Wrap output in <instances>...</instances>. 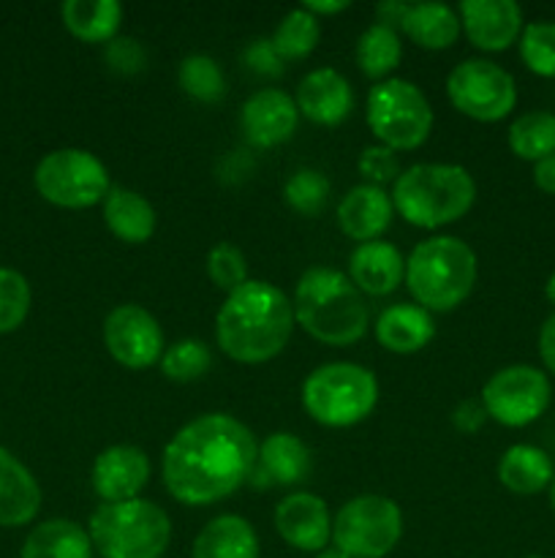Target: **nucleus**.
Returning a JSON list of instances; mask_svg holds the SVG:
<instances>
[{
  "label": "nucleus",
  "mask_w": 555,
  "mask_h": 558,
  "mask_svg": "<svg viewBox=\"0 0 555 558\" xmlns=\"http://www.w3.org/2000/svg\"><path fill=\"white\" fill-rule=\"evenodd\" d=\"M435 336L433 314L417 303H397L375 319V341L392 354H417Z\"/></svg>",
  "instance_id": "5701e85b"
},
{
  "label": "nucleus",
  "mask_w": 555,
  "mask_h": 558,
  "mask_svg": "<svg viewBox=\"0 0 555 558\" xmlns=\"http://www.w3.org/2000/svg\"><path fill=\"white\" fill-rule=\"evenodd\" d=\"M397 31L422 49H449L460 38V16L446 3H406Z\"/></svg>",
  "instance_id": "a878e982"
},
{
  "label": "nucleus",
  "mask_w": 555,
  "mask_h": 558,
  "mask_svg": "<svg viewBox=\"0 0 555 558\" xmlns=\"http://www.w3.org/2000/svg\"><path fill=\"white\" fill-rule=\"evenodd\" d=\"M310 472V450L303 439L288 430L270 434L259 445V458L250 474V483L267 488V485H297Z\"/></svg>",
  "instance_id": "412c9836"
},
{
  "label": "nucleus",
  "mask_w": 555,
  "mask_h": 558,
  "mask_svg": "<svg viewBox=\"0 0 555 558\" xmlns=\"http://www.w3.org/2000/svg\"><path fill=\"white\" fill-rule=\"evenodd\" d=\"M103 347L112 354L114 363L131 371L161 363L163 352H166L158 319L136 303H125L109 311L103 319Z\"/></svg>",
  "instance_id": "ddd939ff"
},
{
  "label": "nucleus",
  "mask_w": 555,
  "mask_h": 558,
  "mask_svg": "<svg viewBox=\"0 0 555 558\" xmlns=\"http://www.w3.org/2000/svg\"><path fill=\"white\" fill-rule=\"evenodd\" d=\"M294 319L310 338L326 347H351L368 332L365 294L332 267H310L294 287Z\"/></svg>",
  "instance_id": "7ed1b4c3"
},
{
  "label": "nucleus",
  "mask_w": 555,
  "mask_h": 558,
  "mask_svg": "<svg viewBox=\"0 0 555 558\" xmlns=\"http://www.w3.org/2000/svg\"><path fill=\"white\" fill-rule=\"evenodd\" d=\"M528 558H539V556H528Z\"/></svg>",
  "instance_id": "8fccbe9b"
},
{
  "label": "nucleus",
  "mask_w": 555,
  "mask_h": 558,
  "mask_svg": "<svg viewBox=\"0 0 555 558\" xmlns=\"http://www.w3.org/2000/svg\"><path fill=\"white\" fill-rule=\"evenodd\" d=\"M190 558H259V537L243 515H218L194 539Z\"/></svg>",
  "instance_id": "b1692460"
},
{
  "label": "nucleus",
  "mask_w": 555,
  "mask_h": 558,
  "mask_svg": "<svg viewBox=\"0 0 555 558\" xmlns=\"http://www.w3.org/2000/svg\"><path fill=\"white\" fill-rule=\"evenodd\" d=\"M479 278L477 251L460 238L422 240L406 259V287L414 303L430 314H446L471 298Z\"/></svg>",
  "instance_id": "20e7f679"
},
{
  "label": "nucleus",
  "mask_w": 555,
  "mask_h": 558,
  "mask_svg": "<svg viewBox=\"0 0 555 558\" xmlns=\"http://www.w3.org/2000/svg\"><path fill=\"white\" fill-rule=\"evenodd\" d=\"M212 365V352L199 338H183L172 343L161 357V371L172 381H194L205 376Z\"/></svg>",
  "instance_id": "c9c22d12"
},
{
  "label": "nucleus",
  "mask_w": 555,
  "mask_h": 558,
  "mask_svg": "<svg viewBox=\"0 0 555 558\" xmlns=\"http://www.w3.org/2000/svg\"><path fill=\"white\" fill-rule=\"evenodd\" d=\"M365 118L379 145L390 150H417L433 131V109L414 82L390 76L375 82L365 101Z\"/></svg>",
  "instance_id": "6e6552de"
},
{
  "label": "nucleus",
  "mask_w": 555,
  "mask_h": 558,
  "mask_svg": "<svg viewBox=\"0 0 555 558\" xmlns=\"http://www.w3.org/2000/svg\"><path fill=\"white\" fill-rule=\"evenodd\" d=\"M207 276L223 292H234V289L243 287L248 281V262L245 254L234 243H218L212 245L210 254H207Z\"/></svg>",
  "instance_id": "4c0bfd02"
},
{
  "label": "nucleus",
  "mask_w": 555,
  "mask_h": 558,
  "mask_svg": "<svg viewBox=\"0 0 555 558\" xmlns=\"http://www.w3.org/2000/svg\"><path fill=\"white\" fill-rule=\"evenodd\" d=\"M457 16L468 41L482 52H504L526 27L522 9L515 0H462Z\"/></svg>",
  "instance_id": "f3484780"
},
{
  "label": "nucleus",
  "mask_w": 555,
  "mask_h": 558,
  "mask_svg": "<svg viewBox=\"0 0 555 558\" xmlns=\"http://www.w3.org/2000/svg\"><path fill=\"white\" fill-rule=\"evenodd\" d=\"M313 558H348V556H343L337 548H324L321 554H316Z\"/></svg>",
  "instance_id": "de8ad7c7"
},
{
  "label": "nucleus",
  "mask_w": 555,
  "mask_h": 558,
  "mask_svg": "<svg viewBox=\"0 0 555 558\" xmlns=\"http://www.w3.org/2000/svg\"><path fill=\"white\" fill-rule=\"evenodd\" d=\"M484 423H488V412H484L482 401H473V398L460 401L455 407V412H452V425L460 434H477Z\"/></svg>",
  "instance_id": "79ce46f5"
},
{
  "label": "nucleus",
  "mask_w": 555,
  "mask_h": 558,
  "mask_svg": "<svg viewBox=\"0 0 555 558\" xmlns=\"http://www.w3.org/2000/svg\"><path fill=\"white\" fill-rule=\"evenodd\" d=\"M392 213H395V205L384 189L359 183L337 205V227L343 229L346 238L357 240L359 245L373 243L390 229Z\"/></svg>",
  "instance_id": "aec40b11"
},
{
  "label": "nucleus",
  "mask_w": 555,
  "mask_h": 558,
  "mask_svg": "<svg viewBox=\"0 0 555 558\" xmlns=\"http://www.w3.org/2000/svg\"><path fill=\"white\" fill-rule=\"evenodd\" d=\"M555 480L553 458L533 445H511L498 461V483L515 496H536Z\"/></svg>",
  "instance_id": "393cba45"
},
{
  "label": "nucleus",
  "mask_w": 555,
  "mask_h": 558,
  "mask_svg": "<svg viewBox=\"0 0 555 558\" xmlns=\"http://www.w3.org/2000/svg\"><path fill=\"white\" fill-rule=\"evenodd\" d=\"M390 196L411 227L439 229L468 216L477 202V183L460 163H414L403 169Z\"/></svg>",
  "instance_id": "39448f33"
},
{
  "label": "nucleus",
  "mask_w": 555,
  "mask_h": 558,
  "mask_svg": "<svg viewBox=\"0 0 555 558\" xmlns=\"http://www.w3.org/2000/svg\"><path fill=\"white\" fill-rule=\"evenodd\" d=\"M41 510V488L30 469L0 447V526L20 529Z\"/></svg>",
  "instance_id": "4be33fe9"
},
{
  "label": "nucleus",
  "mask_w": 555,
  "mask_h": 558,
  "mask_svg": "<svg viewBox=\"0 0 555 558\" xmlns=\"http://www.w3.org/2000/svg\"><path fill=\"white\" fill-rule=\"evenodd\" d=\"M303 9L310 11L313 16H330V14H341V11H346L348 0H308Z\"/></svg>",
  "instance_id": "a18cd8bd"
},
{
  "label": "nucleus",
  "mask_w": 555,
  "mask_h": 558,
  "mask_svg": "<svg viewBox=\"0 0 555 558\" xmlns=\"http://www.w3.org/2000/svg\"><path fill=\"white\" fill-rule=\"evenodd\" d=\"M517 47H520V58L531 74L555 80V22H528L517 38Z\"/></svg>",
  "instance_id": "72a5a7b5"
},
{
  "label": "nucleus",
  "mask_w": 555,
  "mask_h": 558,
  "mask_svg": "<svg viewBox=\"0 0 555 558\" xmlns=\"http://www.w3.org/2000/svg\"><path fill=\"white\" fill-rule=\"evenodd\" d=\"M539 357L544 368L555 376V314H550L539 330Z\"/></svg>",
  "instance_id": "37998d69"
},
{
  "label": "nucleus",
  "mask_w": 555,
  "mask_h": 558,
  "mask_svg": "<svg viewBox=\"0 0 555 558\" xmlns=\"http://www.w3.org/2000/svg\"><path fill=\"white\" fill-rule=\"evenodd\" d=\"M103 221L109 232L128 245H141L156 232V210L139 191L120 189L112 185V191L103 199Z\"/></svg>",
  "instance_id": "bb28decb"
},
{
  "label": "nucleus",
  "mask_w": 555,
  "mask_h": 558,
  "mask_svg": "<svg viewBox=\"0 0 555 558\" xmlns=\"http://www.w3.org/2000/svg\"><path fill=\"white\" fill-rule=\"evenodd\" d=\"M533 183L547 196H555V153L533 163Z\"/></svg>",
  "instance_id": "c03bdc74"
},
{
  "label": "nucleus",
  "mask_w": 555,
  "mask_h": 558,
  "mask_svg": "<svg viewBox=\"0 0 555 558\" xmlns=\"http://www.w3.org/2000/svg\"><path fill=\"white\" fill-rule=\"evenodd\" d=\"M36 191L54 207L65 210H85V207L103 205L112 191L109 169L98 156L82 147H63L52 150L38 161L33 174Z\"/></svg>",
  "instance_id": "9d476101"
},
{
  "label": "nucleus",
  "mask_w": 555,
  "mask_h": 558,
  "mask_svg": "<svg viewBox=\"0 0 555 558\" xmlns=\"http://www.w3.org/2000/svg\"><path fill=\"white\" fill-rule=\"evenodd\" d=\"M403 60V41L400 33L392 27L373 22L357 41V65L365 76L375 82L390 80L392 71Z\"/></svg>",
  "instance_id": "7c9ffc66"
},
{
  "label": "nucleus",
  "mask_w": 555,
  "mask_h": 558,
  "mask_svg": "<svg viewBox=\"0 0 555 558\" xmlns=\"http://www.w3.org/2000/svg\"><path fill=\"white\" fill-rule=\"evenodd\" d=\"M87 534L101 558H163L172 543V521L156 501L131 499L98 507Z\"/></svg>",
  "instance_id": "423d86ee"
},
{
  "label": "nucleus",
  "mask_w": 555,
  "mask_h": 558,
  "mask_svg": "<svg viewBox=\"0 0 555 558\" xmlns=\"http://www.w3.org/2000/svg\"><path fill=\"white\" fill-rule=\"evenodd\" d=\"M283 199L294 213L305 218H313L324 210L326 199H330V180L321 174L319 169H297L292 178L283 185Z\"/></svg>",
  "instance_id": "f704fd0d"
},
{
  "label": "nucleus",
  "mask_w": 555,
  "mask_h": 558,
  "mask_svg": "<svg viewBox=\"0 0 555 558\" xmlns=\"http://www.w3.org/2000/svg\"><path fill=\"white\" fill-rule=\"evenodd\" d=\"M297 123V101L286 90H278V87L256 90L254 96H248V101L243 104V112H239L245 140H248V145L261 147V150L292 140Z\"/></svg>",
  "instance_id": "dca6fc26"
},
{
  "label": "nucleus",
  "mask_w": 555,
  "mask_h": 558,
  "mask_svg": "<svg viewBox=\"0 0 555 558\" xmlns=\"http://www.w3.org/2000/svg\"><path fill=\"white\" fill-rule=\"evenodd\" d=\"M90 480L101 505L141 499V490L150 483V458L134 445L107 447L98 452Z\"/></svg>",
  "instance_id": "4468645a"
},
{
  "label": "nucleus",
  "mask_w": 555,
  "mask_h": 558,
  "mask_svg": "<svg viewBox=\"0 0 555 558\" xmlns=\"http://www.w3.org/2000/svg\"><path fill=\"white\" fill-rule=\"evenodd\" d=\"M294 325L292 300L270 281L248 278L218 308L215 341L234 363L261 365L286 349Z\"/></svg>",
  "instance_id": "f03ea898"
},
{
  "label": "nucleus",
  "mask_w": 555,
  "mask_h": 558,
  "mask_svg": "<svg viewBox=\"0 0 555 558\" xmlns=\"http://www.w3.org/2000/svg\"><path fill=\"white\" fill-rule=\"evenodd\" d=\"M400 537L403 512L390 496H354L332 518V545L348 558H384Z\"/></svg>",
  "instance_id": "1a4fd4ad"
},
{
  "label": "nucleus",
  "mask_w": 555,
  "mask_h": 558,
  "mask_svg": "<svg viewBox=\"0 0 555 558\" xmlns=\"http://www.w3.org/2000/svg\"><path fill=\"white\" fill-rule=\"evenodd\" d=\"M297 109L316 125H341L354 109V90L335 69H313L297 87Z\"/></svg>",
  "instance_id": "a211bd4d"
},
{
  "label": "nucleus",
  "mask_w": 555,
  "mask_h": 558,
  "mask_svg": "<svg viewBox=\"0 0 555 558\" xmlns=\"http://www.w3.org/2000/svg\"><path fill=\"white\" fill-rule=\"evenodd\" d=\"M348 278L370 298H386L406 281V256L386 240L362 243L348 256Z\"/></svg>",
  "instance_id": "6ab92c4d"
},
{
  "label": "nucleus",
  "mask_w": 555,
  "mask_h": 558,
  "mask_svg": "<svg viewBox=\"0 0 555 558\" xmlns=\"http://www.w3.org/2000/svg\"><path fill=\"white\" fill-rule=\"evenodd\" d=\"M357 169L365 178V183L379 185V189H384L386 183H395L403 172L400 161H397V153L384 145L365 147V150L359 153Z\"/></svg>",
  "instance_id": "58836bf2"
},
{
  "label": "nucleus",
  "mask_w": 555,
  "mask_h": 558,
  "mask_svg": "<svg viewBox=\"0 0 555 558\" xmlns=\"http://www.w3.org/2000/svg\"><path fill=\"white\" fill-rule=\"evenodd\" d=\"M259 458L256 436L223 412L201 414L163 447V485L185 507H210L229 499L250 480Z\"/></svg>",
  "instance_id": "f257e3e1"
},
{
  "label": "nucleus",
  "mask_w": 555,
  "mask_h": 558,
  "mask_svg": "<svg viewBox=\"0 0 555 558\" xmlns=\"http://www.w3.org/2000/svg\"><path fill=\"white\" fill-rule=\"evenodd\" d=\"M446 96L452 107L466 118L479 123H498L517 107V82L493 60L471 58L449 71Z\"/></svg>",
  "instance_id": "9b49d317"
},
{
  "label": "nucleus",
  "mask_w": 555,
  "mask_h": 558,
  "mask_svg": "<svg viewBox=\"0 0 555 558\" xmlns=\"http://www.w3.org/2000/svg\"><path fill=\"white\" fill-rule=\"evenodd\" d=\"M20 558H92L90 534L69 518H52L27 534Z\"/></svg>",
  "instance_id": "cd10ccee"
},
{
  "label": "nucleus",
  "mask_w": 555,
  "mask_h": 558,
  "mask_svg": "<svg viewBox=\"0 0 555 558\" xmlns=\"http://www.w3.org/2000/svg\"><path fill=\"white\" fill-rule=\"evenodd\" d=\"M245 65L259 76H281L283 74V58L278 54L272 38H256L245 47L243 52Z\"/></svg>",
  "instance_id": "a19ab883"
},
{
  "label": "nucleus",
  "mask_w": 555,
  "mask_h": 558,
  "mask_svg": "<svg viewBox=\"0 0 555 558\" xmlns=\"http://www.w3.org/2000/svg\"><path fill=\"white\" fill-rule=\"evenodd\" d=\"M177 82L185 96L201 104H218L226 96V74L210 54H188L180 63Z\"/></svg>",
  "instance_id": "473e14b6"
},
{
  "label": "nucleus",
  "mask_w": 555,
  "mask_h": 558,
  "mask_svg": "<svg viewBox=\"0 0 555 558\" xmlns=\"http://www.w3.org/2000/svg\"><path fill=\"white\" fill-rule=\"evenodd\" d=\"M506 145L520 161H542L555 153V112L547 109H531L511 120L506 131Z\"/></svg>",
  "instance_id": "c756f323"
},
{
  "label": "nucleus",
  "mask_w": 555,
  "mask_h": 558,
  "mask_svg": "<svg viewBox=\"0 0 555 558\" xmlns=\"http://www.w3.org/2000/svg\"><path fill=\"white\" fill-rule=\"evenodd\" d=\"M107 63L109 69L118 71V74H139L147 63V52L136 38L118 36L107 44Z\"/></svg>",
  "instance_id": "ea45409f"
},
{
  "label": "nucleus",
  "mask_w": 555,
  "mask_h": 558,
  "mask_svg": "<svg viewBox=\"0 0 555 558\" xmlns=\"http://www.w3.org/2000/svg\"><path fill=\"white\" fill-rule=\"evenodd\" d=\"M544 298H547L550 305H553V308H555V270L550 272L547 283H544Z\"/></svg>",
  "instance_id": "49530a36"
},
{
  "label": "nucleus",
  "mask_w": 555,
  "mask_h": 558,
  "mask_svg": "<svg viewBox=\"0 0 555 558\" xmlns=\"http://www.w3.org/2000/svg\"><path fill=\"white\" fill-rule=\"evenodd\" d=\"M321 38V22L319 16H313L310 11H305L303 5L294 11H288L281 20V25L272 33V44H275L278 54L286 60H303L319 47Z\"/></svg>",
  "instance_id": "2f4dec72"
},
{
  "label": "nucleus",
  "mask_w": 555,
  "mask_h": 558,
  "mask_svg": "<svg viewBox=\"0 0 555 558\" xmlns=\"http://www.w3.org/2000/svg\"><path fill=\"white\" fill-rule=\"evenodd\" d=\"M550 507H553V515H555V480L553 485H550Z\"/></svg>",
  "instance_id": "09e8293b"
},
{
  "label": "nucleus",
  "mask_w": 555,
  "mask_h": 558,
  "mask_svg": "<svg viewBox=\"0 0 555 558\" xmlns=\"http://www.w3.org/2000/svg\"><path fill=\"white\" fill-rule=\"evenodd\" d=\"M379 403V379L357 363H324L303 381V407L324 428H351Z\"/></svg>",
  "instance_id": "0eeeda50"
},
{
  "label": "nucleus",
  "mask_w": 555,
  "mask_h": 558,
  "mask_svg": "<svg viewBox=\"0 0 555 558\" xmlns=\"http://www.w3.org/2000/svg\"><path fill=\"white\" fill-rule=\"evenodd\" d=\"M275 532L303 554H321L332 543V515L321 496L297 490L275 507Z\"/></svg>",
  "instance_id": "2eb2a0df"
},
{
  "label": "nucleus",
  "mask_w": 555,
  "mask_h": 558,
  "mask_svg": "<svg viewBox=\"0 0 555 558\" xmlns=\"http://www.w3.org/2000/svg\"><path fill=\"white\" fill-rule=\"evenodd\" d=\"M30 283L22 272L0 267V332H14L22 327L30 311Z\"/></svg>",
  "instance_id": "e433bc0d"
},
{
  "label": "nucleus",
  "mask_w": 555,
  "mask_h": 558,
  "mask_svg": "<svg viewBox=\"0 0 555 558\" xmlns=\"http://www.w3.org/2000/svg\"><path fill=\"white\" fill-rule=\"evenodd\" d=\"M60 16L65 31L79 41L109 44L118 38L123 5L118 0H65Z\"/></svg>",
  "instance_id": "c85d7f7f"
},
{
  "label": "nucleus",
  "mask_w": 555,
  "mask_h": 558,
  "mask_svg": "<svg viewBox=\"0 0 555 558\" xmlns=\"http://www.w3.org/2000/svg\"><path fill=\"white\" fill-rule=\"evenodd\" d=\"M479 401L488 417L504 428H526L547 412L553 401V385L536 365H506L484 381Z\"/></svg>",
  "instance_id": "f8f14e48"
}]
</instances>
